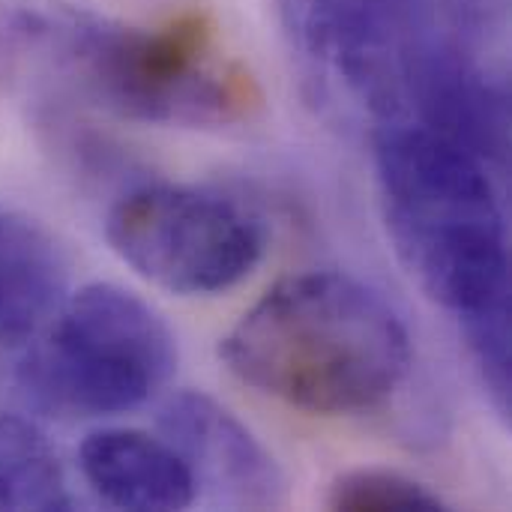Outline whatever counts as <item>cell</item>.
I'll return each mask as SVG.
<instances>
[{"instance_id":"8992f818","label":"cell","mask_w":512,"mask_h":512,"mask_svg":"<svg viewBox=\"0 0 512 512\" xmlns=\"http://www.w3.org/2000/svg\"><path fill=\"white\" fill-rule=\"evenodd\" d=\"M285 30L315 75L381 126L411 117V60L441 24L435 0H279Z\"/></svg>"},{"instance_id":"7c38bea8","label":"cell","mask_w":512,"mask_h":512,"mask_svg":"<svg viewBox=\"0 0 512 512\" xmlns=\"http://www.w3.org/2000/svg\"><path fill=\"white\" fill-rule=\"evenodd\" d=\"M327 507L336 512H441L444 501L399 471L357 468L336 477Z\"/></svg>"},{"instance_id":"6da1fadb","label":"cell","mask_w":512,"mask_h":512,"mask_svg":"<svg viewBox=\"0 0 512 512\" xmlns=\"http://www.w3.org/2000/svg\"><path fill=\"white\" fill-rule=\"evenodd\" d=\"M219 357L243 384L318 417L381 408L411 369L399 312L366 282L312 270L273 285L228 330Z\"/></svg>"},{"instance_id":"7a4b0ae2","label":"cell","mask_w":512,"mask_h":512,"mask_svg":"<svg viewBox=\"0 0 512 512\" xmlns=\"http://www.w3.org/2000/svg\"><path fill=\"white\" fill-rule=\"evenodd\" d=\"M0 48L126 120L225 126L261 105L246 69L213 66V24L201 12L141 30L78 9H18L0 18Z\"/></svg>"},{"instance_id":"8fae6325","label":"cell","mask_w":512,"mask_h":512,"mask_svg":"<svg viewBox=\"0 0 512 512\" xmlns=\"http://www.w3.org/2000/svg\"><path fill=\"white\" fill-rule=\"evenodd\" d=\"M72 498L48 438L21 417H0V510H69Z\"/></svg>"},{"instance_id":"5b68a950","label":"cell","mask_w":512,"mask_h":512,"mask_svg":"<svg viewBox=\"0 0 512 512\" xmlns=\"http://www.w3.org/2000/svg\"><path fill=\"white\" fill-rule=\"evenodd\" d=\"M111 249L171 294H219L261 261L267 234L240 201L198 186L144 183L123 192L105 219Z\"/></svg>"},{"instance_id":"9c48e42d","label":"cell","mask_w":512,"mask_h":512,"mask_svg":"<svg viewBox=\"0 0 512 512\" xmlns=\"http://www.w3.org/2000/svg\"><path fill=\"white\" fill-rule=\"evenodd\" d=\"M78 465L90 489L117 510L177 512L198 501L186 462L165 438L102 429L84 438Z\"/></svg>"},{"instance_id":"4fadbf2b","label":"cell","mask_w":512,"mask_h":512,"mask_svg":"<svg viewBox=\"0 0 512 512\" xmlns=\"http://www.w3.org/2000/svg\"><path fill=\"white\" fill-rule=\"evenodd\" d=\"M444 33L471 57L486 63L504 51L510 30V0H435Z\"/></svg>"},{"instance_id":"52a82bcc","label":"cell","mask_w":512,"mask_h":512,"mask_svg":"<svg viewBox=\"0 0 512 512\" xmlns=\"http://www.w3.org/2000/svg\"><path fill=\"white\" fill-rule=\"evenodd\" d=\"M165 441L186 462L195 495L225 510H279L288 483L270 450L213 396L183 390L159 408Z\"/></svg>"},{"instance_id":"30bf717a","label":"cell","mask_w":512,"mask_h":512,"mask_svg":"<svg viewBox=\"0 0 512 512\" xmlns=\"http://www.w3.org/2000/svg\"><path fill=\"white\" fill-rule=\"evenodd\" d=\"M66 258L57 240L27 216L0 210V342L21 345L66 300Z\"/></svg>"},{"instance_id":"3957f363","label":"cell","mask_w":512,"mask_h":512,"mask_svg":"<svg viewBox=\"0 0 512 512\" xmlns=\"http://www.w3.org/2000/svg\"><path fill=\"white\" fill-rule=\"evenodd\" d=\"M375 177L414 282L459 324L510 312L507 225L486 162L408 120L378 132Z\"/></svg>"},{"instance_id":"277c9868","label":"cell","mask_w":512,"mask_h":512,"mask_svg":"<svg viewBox=\"0 0 512 512\" xmlns=\"http://www.w3.org/2000/svg\"><path fill=\"white\" fill-rule=\"evenodd\" d=\"M174 366V333L159 312L120 285L96 282L21 342L12 384L27 405L54 417H111L144 405Z\"/></svg>"},{"instance_id":"ba28073f","label":"cell","mask_w":512,"mask_h":512,"mask_svg":"<svg viewBox=\"0 0 512 512\" xmlns=\"http://www.w3.org/2000/svg\"><path fill=\"white\" fill-rule=\"evenodd\" d=\"M411 117L492 168L510 156V87L504 69L462 51L438 24L411 60Z\"/></svg>"}]
</instances>
